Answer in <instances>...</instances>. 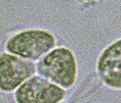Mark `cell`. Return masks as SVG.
Instances as JSON below:
<instances>
[{
  "label": "cell",
  "mask_w": 121,
  "mask_h": 103,
  "mask_svg": "<svg viewBox=\"0 0 121 103\" xmlns=\"http://www.w3.org/2000/svg\"><path fill=\"white\" fill-rule=\"evenodd\" d=\"M56 45V38L44 30H28L8 40L6 49L25 59L37 60Z\"/></svg>",
  "instance_id": "cell-2"
},
{
  "label": "cell",
  "mask_w": 121,
  "mask_h": 103,
  "mask_svg": "<svg viewBox=\"0 0 121 103\" xmlns=\"http://www.w3.org/2000/svg\"><path fill=\"white\" fill-rule=\"evenodd\" d=\"M65 96V90L37 75L21 85L16 92L20 103H57Z\"/></svg>",
  "instance_id": "cell-3"
},
{
  "label": "cell",
  "mask_w": 121,
  "mask_h": 103,
  "mask_svg": "<svg viewBox=\"0 0 121 103\" xmlns=\"http://www.w3.org/2000/svg\"><path fill=\"white\" fill-rule=\"evenodd\" d=\"M0 72L2 91L10 92L22 85L35 72L34 63L22 59L19 56L2 53L0 57Z\"/></svg>",
  "instance_id": "cell-4"
},
{
  "label": "cell",
  "mask_w": 121,
  "mask_h": 103,
  "mask_svg": "<svg viewBox=\"0 0 121 103\" xmlns=\"http://www.w3.org/2000/svg\"><path fill=\"white\" fill-rule=\"evenodd\" d=\"M37 71L44 78L69 89L76 82V59L70 49L60 47L39 60Z\"/></svg>",
  "instance_id": "cell-1"
},
{
  "label": "cell",
  "mask_w": 121,
  "mask_h": 103,
  "mask_svg": "<svg viewBox=\"0 0 121 103\" xmlns=\"http://www.w3.org/2000/svg\"><path fill=\"white\" fill-rule=\"evenodd\" d=\"M98 72L108 87L121 89V39L102 52L98 60Z\"/></svg>",
  "instance_id": "cell-5"
}]
</instances>
